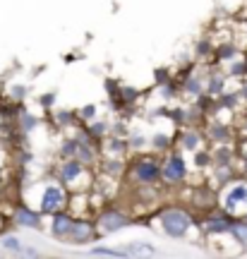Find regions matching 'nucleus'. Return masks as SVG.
<instances>
[{"label":"nucleus","mask_w":247,"mask_h":259,"mask_svg":"<svg viewBox=\"0 0 247 259\" xmlns=\"http://www.w3.org/2000/svg\"><path fill=\"white\" fill-rule=\"evenodd\" d=\"M122 252H125V257H132V254H142V257L156 254V250L149 242H135V245H130V247H122Z\"/></svg>","instance_id":"nucleus-12"},{"label":"nucleus","mask_w":247,"mask_h":259,"mask_svg":"<svg viewBox=\"0 0 247 259\" xmlns=\"http://www.w3.org/2000/svg\"><path fill=\"white\" fill-rule=\"evenodd\" d=\"M245 135H247V125H245Z\"/></svg>","instance_id":"nucleus-20"},{"label":"nucleus","mask_w":247,"mask_h":259,"mask_svg":"<svg viewBox=\"0 0 247 259\" xmlns=\"http://www.w3.org/2000/svg\"><path fill=\"white\" fill-rule=\"evenodd\" d=\"M230 235L238 240V245L247 247V221H238V223H230Z\"/></svg>","instance_id":"nucleus-13"},{"label":"nucleus","mask_w":247,"mask_h":259,"mask_svg":"<svg viewBox=\"0 0 247 259\" xmlns=\"http://www.w3.org/2000/svg\"><path fill=\"white\" fill-rule=\"evenodd\" d=\"M58 178H60V183L65 187H70L74 192H84V190L92 187V173H89V168L74 156L63 161V166L58 170Z\"/></svg>","instance_id":"nucleus-2"},{"label":"nucleus","mask_w":247,"mask_h":259,"mask_svg":"<svg viewBox=\"0 0 247 259\" xmlns=\"http://www.w3.org/2000/svg\"><path fill=\"white\" fill-rule=\"evenodd\" d=\"M96 238V223L92 221H72V228H70V235L67 240L74 242V245H84V242H92Z\"/></svg>","instance_id":"nucleus-8"},{"label":"nucleus","mask_w":247,"mask_h":259,"mask_svg":"<svg viewBox=\"0 0 247 259\" xmlns=\"http://www.w3.org/2000/svg\"><path fill=\"white\" fill-rule=\"evenodd\" d=\"M201 231L207 235H219V233H228L230 231V219L228 216H209L201 223Z\"/></svg>","instance_id":"nucleus-11"},{"label":"nucleus","mask_w":247,"mask_h":259,"mask_svg":"<svg viewBox=\"0 0 247 259\" xmlns=\"http://www.w3.org/2000/svg\"><path fill=\"white\" fill-rule=\"evenodd\" d=\"M51 216H53V219H51V235L58 238V240H67L74 219L65 211H55V213H51Z\"/></svg>","instance_id":"nucleus-9"},{"label":"nucleus","mask_w":247,"mask_h":259,"mask_svg":"<svg viewBox=\"0 0 247 259\" xmlns=\"http://www.w3.org/2000/svg\"><path fill=\"white\" fill-rule=\"evenodd\" d=\"M219 206L226 216H245L247 213V180H233L223 185L219 194Z\"/></svg>","instance_id":"nucleus-1"},{"label":"nucleus","mask_w":247,"mask_h":259,"mask_svg":"<svg viewBox=\"0 0 247 259\" xmlns=\"http://www.w3.org/2000/svg\"><path fill=\"white\" fill-rule=\"evenodd\" d=\"M103 130H106V127H103V125L99 122V125H94V127L89 130V132H94V135H103Z\"/></svg>","instance_id":"nucleus-19"},{"label":"nucleus","mask_w":247,"mask_h":259,"mask_svg":"<svg viewBox=\"0 0 247 259\" xmlns=\"http://www.w3.org/2000/svg\"><path fill=\"white\" fill-rule=\"evenodd\" d=\"M89 254H94V257H125L122 250H108V247H94Z\"/></svg>","instance_id":"nucleus-15"},{"label":"nucleus","mask_w":247,"mask_h":259,"mask_svg":"<svg viewBox=\"0 0 247 259\" xmlns=\"http://www.w3.org/2000/svg\"><path fill=\"white\" fill-rule=\"evenodd\" d=\"M96 115V106H87V108H82V118H94Z\"/></svg>","instance_id":"nucleus-17"},{"label":"nucleus","mask_w":247,"mask_h":259,"mask_svg":"<svg viewBox=\"0 0 247 259\" xmlns=\"http://www.w3.org/2000/svg\"><path fill=\"white\" fill-rule=\"evenodd\" d=\"M67 206V192H65L63 183H48L41 190V199H38V211L41 213H55L65 211Z\"/></svg>","instance_id":"nucleus-4"},{"label":"nucleus","mask_w":247,"mask_h":259,"mask_svg":"<svg viewBox=\"0 0 247 259\" xmlns=\"http://www.w3.org/2000/svg\"><path fill=\"white\" fill-rule=\"evenodd\" d=\"M125 226H130V216L120 213L118 209H106L99 216V221H96L99 233H115V231H122Z\"/></svg>","instance_id":"nucleus-7"},{"label":"nucleus","mask_w":247,"mask_h":259,"mask_svg":"<svg viewBox=\"0 0 247 259\" xmlns=\"http://www.w3.org/2000/svg\"><path fill=\"white\" fill-rule=\"evenodd\" d=\"M3 247H5V250H10V252H19V250H22L19 240H17V238H12V235H10V238H3Z\"/></svg>","instance_id":"nucleus-16"},{"label":"nucleus","mask_w":247,"mask_h":259,"mask_svg":"<svg viewBox=\"0 0 247 259\" xmlns=\"http://www.w3.org/2000/svg\"><path fill=\"white\" fill-rule=\"evenodd\" d=\"M132 178L142 185H151L161 178V163L154 156H139L132 163Z\"/></svg>","instance_id":"nucleus-5"},{"label":"nucleus","mask_w":247,"mask_h":259,"mask_svg":"<svg viewBox=\"0 0 247 259\" xmlns=\"http://www.w3.org/2000/svg\"><path fill=\"white\" fill-rule=\"evenodd\" d=\"M161 178H163L166 183H171V185L183 183L185 178H187V163H185V158L180 154H171L161 163Z\"/></svg>","instance_id":"nucleus-6"},{"label":"nucleus","mask_w":247,"mask_h":259,"mask_svg":"<svg viewBox=\"0 0 247 259\" xmlns=\"http://www.w3.org/2000/svg\"><path fill=\"white\" fill-rule=\"evenodd\" d=\"M219 56L221 58H233V48H221V51H219Z\"/></svg>","instance_id":"nucleus-18"},{"label":"nucleus","mask_w":247,"mask_h":259,"mask_svg":"<svg viewBox=\"0 0 247 259\" xmlns=\"http://www.w3.org/2000/svg\"><path fill=\"white\" fill-rule=\"evenodd\" d=\"M192 216L183 209H166L161 213V228L168 238H175V240H180L185 238L187 233L192 231Z\"/></svg>","instance_id":"nucleus-3"},{"label":"nucleus","mask_w":247,"mask_h":259,"mask_svg":"<svg viewBox=\"0 0 247 259\" xmlns=\"http://www.w3.org/2000/svg\"><path fill=\"white\" fill-rule=\"evenodd\" d=\"M199 142L201 137L194 132V130H185L183 132V147L190 149V151H199Z\"/></svg>","instance_id":"nucleus-14"},{"label":"nucleus","mask_w":247,"mask_h":259,"mask_svg":"<svg viewBox=\"0 0 247 259\" xmlns=\"http://www.w3.org/2000/svg\"><path fill=\"white\" fill-rule=\"evenodd\" d=\"M15 223L22 226V228H41V213L29 209V206H17L15 209Z\"/></svg>","instance_id":"nucleus-10"}]
</instances>
